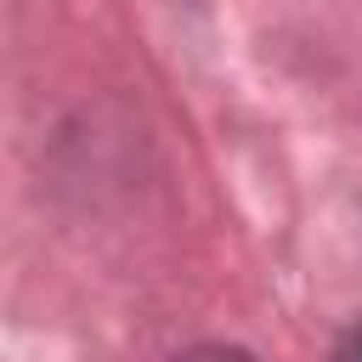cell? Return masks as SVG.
I'll return each mask as SVG.
<instances>
[{
    "mask_svg": "<svg viewBox=\"0 0 362 362\" xmlns=\"http://www.w3.org/2000/svg\"><path fill=\"white\" fill-rule=\"evenodd\" d=\"M175 362H255V356H249V351H238V345H198V351L175 356Z\"/></svg>",
    "mask_w": 362,
    "mask_h": 362,
    "instance_id": "obj_1",
    "label": "cell"
},
{
    "mask_svg": "<svg viewBox=\"0 0 362 362\" xmlns=\"http://www.w3.org/2000/svg\"><path fill=\"white\" fill-rule=\"evenodd\" d=\"M339 362H362V328L351 334V345H345V356H339Z\"/></svg>",
    "mask_w": 362,
    "mask_h": 362,
    "instance_id": "obj_2",
    "label": "cell"
}]
</instances>
